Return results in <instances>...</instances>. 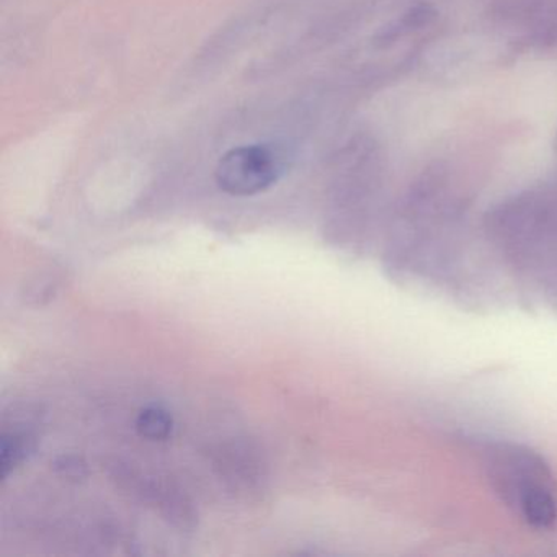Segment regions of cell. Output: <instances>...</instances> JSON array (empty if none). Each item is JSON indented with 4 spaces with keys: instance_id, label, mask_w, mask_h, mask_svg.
Masks as SVG:
<instances>
[{
    "instance_id": "6da1fadb",
    "label": "cell",
    "mask_w": 557,
    "mask_h": 557,
    "mask_svg": "<svg viewBox=\"0 0 557 557\" xmlns=\"http://www.w3.org/2000/svg\"><path fill=\"white\" fill-rule=\"evenodd\" d=\"M285 156L273 146H239L218 161L214 178L231 197H253L272 188L285 174Z\"/></svg>"
},
{
    "instance_id": "5b68a950",
    "label": "cell",
    "mask_w": 557,
    "mask_h": 557,
    "mask_svg": "<svg viewBox=\"0 0 557 557\" xmlns=\"http://www.w3.org/2000/svg\"><path fill=\"white\" fill-rule=\"evenodd\" d=\"M53 469L70 481H83L89 475L86 461L74 455H63L54 459Z\"/></svg>"
},
{
    "instance_id": "3957f363",
    "label": "cell",
    "mask_w": 557,
    "mask_h": 557,
    "mask_svg": "<svg viewBox=\"0 0 557 557\" xmlns=\"http://www.w3.org/2000/svg\"><path fill=\"white\" fill-rule=\"evenodd\" d=\"M34 451V438L30 433L4 432L0 438V469H2V478L8 479L9 474Z\"/></svg>"
},
{
    "instance_id": "277c9868",
    "label": "cell",
    "mask_w": 557,
    "mask_h": 557,
    "mask_svg": "<svg viewBox=\"0 0 557 557\" xmlns=\"http://www.w3.org/2000/svg\"><path fill=\"white\" fill-rule=\"evenodd\" d=\"M172 430H174V419L171 413L156 404L141 409L136 419V432L141 438L151 440V442H164L172 435Z\"/></svg>"
},
{
    "instance_id": "7a4b0ae2",
    "label": "cell",
    "mask_w": 557,
    "mask_h": 557,
    "mask_svg": "<svg viewBox=\"0 0 557 557\" xmlns=\"http://www.w3.org/2000/svg\"><path fill=\"white\" fill-rule=\"evenodd\" d=\"M521 511L534 528L553 527L557 520L556 498L543 485H527L521 494Z\"/></svg>"
}]
</instances>
